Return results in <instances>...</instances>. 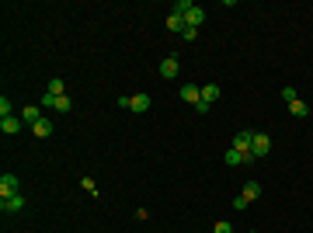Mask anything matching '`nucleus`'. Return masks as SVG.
<instances>
[{"mask_svg":"<svg viewBox=\"0 0 313 233\" xmlns=\"http://www.w3.org/2000/svg\"><path fill=\"white\" fill-rule=\"evenodd\" d=\"M223 160H226L230 167H244V164H250L254 156H250V154H244V150H234V146H230V150H226V156H223Z\"/></svg>","mask_w":313,"mask_h":233,"instance_id":"nucleus-4","label":"nucleus"},{"mask_svg":"<svg viewBox=\"0 0 313 233\" xmlns=\"http://www.w3.org/2000/svg\"><path fill=\"white\" fill-rule=\"evenodd\" d=\"M216 98H220V84H206V87H202V101H206V104H212Z\"/></svg>","mask_w":313,"mask_h":233,"instance_id":"nucleus-15","label":"nucleus"},{"mask_svg":"<svg viewBox=\"0 0 313 233\" xmlns=\"http://www.w3.org/2000/svg\"><path fill=\"white\" fill-rule=\"evenodd\" d=\"M244 198H247V202H258V198H261V184H258V181H247V184H244Z\"/></svg>","mask_w":313,"mask_h":233,"instance_id":"nucleus-14","label":"nucleus"},{"mask_svg":"<svg viewBox=\"0 0 313 233\" xmlns=\"http://www.w3.org/2000/svg\"><path fill=\"white\" fill-rule=\"evenodd\" d=\"M167 28H170L174 35H184V18H181V14H167Z\"/></svg>","mask_w":313,"mask_h":233,"instance_id":"nucleus-12","label":"nucleus"},{"mask_svg":"<svg viewBox=\"0 0 313 233\" xmlns=\"http://www.w3.org/2000/svg\"><path fill=\"white\" fill-rule=\"evenodd\" d=\"M150 94H132V101H129V112H136V115H143V112H150Z\"/></svg>","mask_w":313,"mask_h":233,"instance_id":"nucleus-5","label":"nucleus"},{"mask_svg":"<svg viewBox=\"0 0 313 233\" xmlns=\"http://www.w3.org/2000/svg\"><path fill=\"white\" fill-rule=\"evenodd\" d=\"M202 21H206V10H202V7H192V10L184 14V28H198Z\"/></svg>","mask_w":313,"mask_h":233,"instance_id":"nucleus-8","label":"nucleus"},{"mask_svg":"<svg viewBox=\"0 0 313 233\" xmlns=\"http://www.w3.org/2000/svg\"><path fill=\"white\" fill-rule=\"evenodd\" d=\"M192 7H195V4H192V0H178V4H174V10H170V14H181V18H184V14H188V10H192Z\"/></svg>","mask_w":313,"mask_h":233,"instance_id":"nucleus-18","label":"nucleus"},{"mask_svg":"<svg viewBox=\"0 0 313 233\" xmlns=\"http://www.w3.org/2000/svg\"><path fill=\"white\" fill-rule=\"evenodd\" d=\"M247 206H250V202H247L244 195H236V198H234V209H247Z\"/></svg>","mask_w":313,"mask_h":233,"instance_id":"nucleus-26","label":"nucleus"},{"mask_svg":"<svg viewBox=\"0 0 313 233\" xmlns=\"http://www.w3.org/2000/svg\"><path fill=\"white\" fill-rule=\"evenodd\" d=\"M181 38H184V42H195V38H198V28H184V35H181Z\"/></svg>","mask_w":313,"mask_h":233,"instance_id":"nucleus-23","label":"nucleus"},{"mask_svg":"<svg viewBox=\"0 0 313 233\" xmlns=\"http://www.w3.org/2000/svg\"><path fill=\"white\" fill-rule=\"evenodd\" d=\"M282 98H286V104H292L300 94H296V87H282Z\"/></svg>","mask_w":313,"mask_h":233,"instance_id":"nucleus-21","label":"nucleus"},{"mask_svg":"<svg viewBox=\"0 0 313 233\" xmlns=\"http://www.w3.org/2000/svg\"><path fill=\"white\" fill-rule=\"evenodd\" d=\"M28 129H32V132H35L38 140H49V136H52V122H49V118H42V122H35V126H28Z\"/></svg>","mask_w":313,"mask_h":233,"instance_id":"nucleus-10","label":"nucleus"},{"mask_svg":"<svg viewBox=\"0 0 313 233\" xmlns=\"http://www.w3.org/2000/svg\"><path fill=\"white\" fill-rule=\"evenodd\" d=\"M0 209H4V212H21V209H24V195L18 192V195H7V198H0Z\"/></svg>","mask_w":313,"mask_h":233,"instance_id":"nucleus-3","label":"nucleus"},{"mask_svg":"<svg viewBox=\"0 0 313 233\" xmlns=\"http://www.w3.org/2000/svg\"><path fill=\"white\" fill-rule=\"evenodd\" d=\"M21 126H24V118H14V115H10V118H0V132H4V136L21 132Z\"/></svg>","mask_w":313,"mask_h":233,"instance_id":"nucleus-7","label":"nucleus"},{"mask_svg":"<svg viewBox=\"0 0 313 233\" xmlns=\"http://www.w3.org/2000/svg\"><path fill=\"white\" fill-rule=\"evenodd\" d=\"M80 188H84V192H90V195H94V192H98V184H94V181H90V178H80Z\"/></svg>","mask_w":313,"mask_h":233,"instance_id":"nucleus-22","label":"nucleus"},{"mask_svg":"<svg viewBox=\"0 0 313 233\" xmlns=\"http://www.w3.org/2000/svg\"><path fill=\"white\" fill-rule=\"evenodd\" d=\"M212 233H234V226H230V223H216V226H212Z\"/></svg>","mask_w":313,"mask_h":233,"instance_id":"nucleus-24","label":"nucleus"},{"mask_svg":"<svg viewBox=\"0 0 313 233\" xmlns=\"http://www.w3.org/2000/svg\"><path fill=\"white\" fill-rule=\"evenodd\" d=\"M178 70H181V66H178V56H164V60H160V77L164 80H174Z\"/></svg>","mask_w":313,"mask_h":233,"instance_id":"nucleus-2","label":"nucleus"},{"mask_svg":"<svg viewBox=\"0 0 313 233\" xmlns=\"http://www.w3.org/2000/svg\"><path fill=\"white\" fill-rule=\"evenodd\" d=\"M46 90H49L52 98H63V94H66V87H63V80H60V77L49 80V87H46Z\"/></svg>","mask_w":313,"mask_h":233,"instance_id":"nucleus-17","label":"nucleus"},{"mask_svg":"<svg viewBox=\"0 0 313 233\" xmlns=\"http://www.w3.org/2000/svg\"><path fill=\"white\" fill-rule=\"evenodd\" d=\"M42 104H46V108H56V98H52V94L46 90V94H42Z\"/></svg>","mask_w":313,"mask_h":233,"instance_id":"nucleus-25","label":"nucleus"},{"mask_svg":"<svg viewBox=\"0 0 313 233\" xmlns=\"http://www.w3.org/2000/svg\"><path fill=\"white\" fill-rule=\"evenodd\" d=\"M21 118H24V126H35V122H42V112H38L35 104H28V108L21 112Z\"/></svg>","mask_w":313,"mask_h":233,"instance_id":"nucleus-13","label":"nucleus"},{"mask_svg":"<svg viewBox=\"0 0 313 233\" xmlns=\"http://www.w3.org/2000/svg\"><path fill=\"white\" fill-rule=\"evenodd\" d=\"M289 112H292V115H296V118H306V115H310V104H306V101H300V98H296V101H292V104H289Z\"/></svg>","mask_w":313,"mask_h":233,"instance_id":"nucleus-16","label":"nucleus"},{"mask_svg":"<svg viewBox=\"0 0 313 233\" xmlns=\"http://www.w3.org/2000/svg\"><path fill=\"white\" fill-rule=\"evenodd\" d=\"M70 108H74V101H70L66 94H63V98H56V112H70Z\"/></svg>","mask_w":313,"mask_h":233,"instance_id":"nucleus-19","label":"nucleus"},{"mask_svg":"<svg viewBox=\"0 0 313 233\" xmlns=\"http://www.w3.org/2000/svg\"><path fill=\"white\" fill-rule=\"evenodd\" d=\"M21 188H18V178L14 174H4L0 178V198H7V195H18Z\"/></svg>","mask_w":313,"mask_h":233,"instance_id":"nucleus-6","label":"nucleus"},{"mask_svg":"<svg viewBox=\"0 0 313 233\" xmlns=\"http://www.w3.org/2000/svg\"><path fill=\"white\" fill-rule=\"evenodd\" d=\"M250 140H254V132H236V136H234V150L250 154Z\"/></svg>","mask_w":313,"mask_h":233,"instance_id":"nucleus-11","label":"nucleus"},{"mask_svg":"<svg viewBox=\"0 0 313 233\" xmlns=\"http://www.w3.org/2000/svg\"><path fill=\"white\" fill-rule=\"evenodd\" d=\"M181 98H184L188 104H198V101H202V87H195V84H184V87H181Z\"/></svg>","mask_w":313,"mask_h":233,"instance_id":"nucleus-9","label":"nucleus"},{"mask_svg":"<svg viewBox=\"0 0 313 233\" xmlns=\"http://www.w3.org/2000/svg\"><path fill=\"white\" fill-rule=\"evenodd\" d=\"M272 154V136L268 132H254L250 140V156H268Z\"/></svg>","mask_w":313,"mask_h":233,"instance_id":"nucleus-1","label":"nucleus"},{"mask_svg":"<svg viewBox=\"0 0 313 233\" xmlns=\"http://www.w3.org/2000/svg\"><path fill=\"white\" fill-rule=\"evenodd\" d=\"M0 118H10V98L7 94L0 98Z\"/></svg>","mask_w":313,"mask_h":233,"instance_id":"nucleus-20","label":"nucleus"}]
</instances>
